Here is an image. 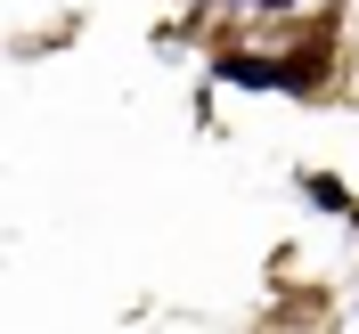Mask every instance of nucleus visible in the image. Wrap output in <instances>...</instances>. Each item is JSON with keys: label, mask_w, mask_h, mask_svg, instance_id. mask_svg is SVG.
I'll return each instance as SVG.
<instances>
[]
</instances>
